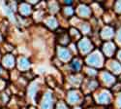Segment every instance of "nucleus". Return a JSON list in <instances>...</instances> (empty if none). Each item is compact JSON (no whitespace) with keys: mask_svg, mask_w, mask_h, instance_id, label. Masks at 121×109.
Instances as JSON below:
<instances>
[{"mask_svg":"<svg viewBox=\"0 0 121 109\" xmlns=\"http://www.w3.org/2000/svg\"><path fill=\"white\" fill-rule=\"evenodd\" d=\"M91 47H92L91 44H90V42L87 39H84V40L79 42V49L82 53H87L88 51H90L91 50Z\"/></svg>","mask_w":121,"mask_h":109,"instance_id":"nucleus-1","label":"nucleus"},{"mask_svg":"<svg viewBox=\"0 0 121 109\" xmlns=\"http://www.w3.org/2000/svg\"><path fill=\"white\" fill-rule=\"evenodd\" d=\"M87 62H88L89 64H91V65L99 66V65H100V62H101V58H100L99 55L95 54V55L90 56V57L87 58Z\"/></svg>","mask_w":121,"mask_h":109,"instance_id":"nucleus-2","label":"nucleus"},{"mask_svg":"<svg viewBox=\"0 0 121 109\" xmlns=\"http://www.w3.org/2000/svg\"><path fill=\"white\" fill-rule=\"evenodd\" d=\"M52 107V100L49 94H47L43 103V109H50Z\"/></svg>","mask_w":121,"mask_h":109,"instance_id":"nucleus-3","label":"nucleus"},{"mask_svg":"<svg viewBox=\"0 0 121 109\" xmlns=\"http://www.w3.org/2000/svg\"><path fill=\"white\" fill-rule=\"evenodd\" d=\"M58 54H59V57L62 59H68L70 57V53L65 48H60L58 51Z\"/></svg>","mask_w":121,"mask_h":109,"instance_id":"nucleus-4","label":"nucleus"},{"mask_svg":"<svg viewBox=\"0 0 121 109\" xmlns=\"http://www.w3.org/2000/svg\"><path fill=\"white\" fill-rule=\"evenodd\" d=\"M114 50H115V47H114V45L112 44V43H108V44L105 46V48H104L105 53H106L107 55H108V56L112 55V54L114 52Z\"/></svg>","mask_w":121,"mask_h":109,"instance_id":"nucleus-5","label":"nucleus"},{"mask_svg":"<svg viewBox=\"0 0 121 109\" xmlns=\"http://www.w3.org/2000/svg\"><path fill=\"white\" fill-rule=\"evenodd\" d=\"M98 100L101 102V103H107L109 101V97L107 94H102L99 97H98Z\"/></svg>","mask_w":121,"mask_h":109,"instance_id":"nucleus-6","label":"nucleus"},{"mask_svg":"<svg viewBox=\"0 0 121 109\" xmlns=\"http://www.w3.org/2000/svg\"><path fill=\"white\" fill-rule=\"evenodd\" d=\"M68 100H69V101L71 103H74L77 100H78V95L76 94V93H71L69 95V96H68Z\"/></svg>","mask_w":121,"mask_h":109,"instance_id":"nucleus-7","label":"nucleus"},{"mask_svg":"<svg viewBox=\"0 0 121 109\" xmlns=\"http://www.w3.org/2000/svg\"><path fill=\"white\" fill-rule=\"evenodd\" d=\"M112 35H113V32H112V30L109 27H107V28L104 29V31H103V36L104 37L109 38V37H112Z\"/></svg>","mask_w":121,"mask_h":109,"instance_id":"nucleus-8","label":"nucleus"},{"mask_svg":"<svg viewBox=\"0 0 121 109\" xmlns=\"http://www.w3.org/2000/svg\"><path fill=\"white\" fill-rule=\"evenodd\" d=\"M89 13H90V11H89V9H88L87 7L82 6V7H80V8H79V14H80V15H82V16H87V15H89Z\"/></svg>","mask_w":121,"mask_h":109,"instance_id":"nucleus-9","label":"nucleus"},{"mask_svg":"<svg viewBox=\"0 0 121 109\" xmlns=\"http://www.w3.org/2000/svg\"><path fill=\"white\" fill-rule=\"evenodd\" d=\"M104 79H105V81H106L107 83H112V82L114 81L113 77L110 75L109 73H105V74H104Z\"/></svg>","mask_w":121,"mask_h":109,"instance_id":"nucleus-10","label":"nucleus"},{"mask_svg":"<svg viewBox=\"0 0 121 109\" xmlns=\"http://www.w3.org/2000/svg\"><path fill=\"white\" fill-rule=\"evenodd\" d=\"M113 63V65H112V69L116 72V73H119L120 71H121V66H120V64L119 63H117V62H112Z\"/></svg>","mask_w":121,"mask_h":109,"instance_id":"nucleus-11","label":"nucleus"},{"mask_svg":"<svg viewBox=\"0 0 121 109\" xmlns=\"http://www.w3.org/2000/svg\"><path fill=\"white\" fill-rule=\"evenodd\" d=\"M73 67L76 69V70H78V69L80 68V63L78 61H74L73 62Z\"/></svg>","mask_w":121,"mask_h":109,"instance_id":"nucleus-12","label":"nucleus"},{"mask_svg":"<svg viewBox=\"0 0 121 109\" xmlns=\"http://www.w3.org/2000/svg\"><path fill=\"white\" fill-rule=\"evenodd\" d=\"M116 8H117L118 10H121V2H117V4H116Z\"/></svg>","mask_w":121,"mask_h":109,"instance_id":"nucleus-13","label":"nucleus"},{"mask_svg":"<svg viewBox=\"0 0 121 109\" xmlns=\"http://www.w3.org/2000/svg\"><path fill=\"white\" fill-rule=\"evenodd\" d=\"M118 39L121 41V29H120V31H119V34H118Z\"/></svg>","mask_w":121,"mask_h":109,"instance_id":"nucleus-14","label":"nucleus"},{"mask_svg":"<svg viewBox=\"0 0 121 109\" xmlns=\"http://www.w3.org/2000/svg\"><path fill=\"white\" fill-rule=\"evenodd\" d=\"M118 101H119V104L121 105V96H120V98H119V100H118Z\"/></svg>","mask_w":121,"mask_h":109,"instance_id":"nucleus-15","label":"nucleus"},{"mask_svg":"<svg viewBox=\"0 0 121 109\" xmlns=\"http://www.w3.org/2000/svg\"><path fill=\"white\" fill-rule=\"evenodd\" d=\"M119 57H120V58H121V53H120V56H119Z\"/></svg>","mask_w":121,"mask_h":109,"instance_id":"nucleus-16","label":"nucleus"}]
</instances>
